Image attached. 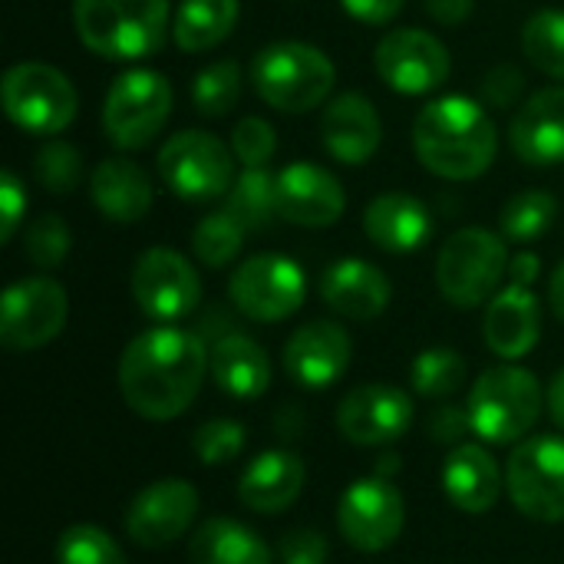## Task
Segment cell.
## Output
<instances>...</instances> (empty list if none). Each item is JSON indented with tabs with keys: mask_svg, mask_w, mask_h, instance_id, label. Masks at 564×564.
<instances>
[{
	"mask_svg": "<svg viewBox=\"0 0 564 564\" xmlns=\"http://www.w3.org/2000/svg\"><path fill=\"white\" fill-rule=\"evenodd\" d=\"M208 373V340L175 324H155L142 330L119 357L122 400L149 423H169L182 416L198 400Z\"/></svg>",
	"mask_w": 564,
	"mask_h": 564,
	"instance_id": "cell-1",
	"label": "cell"
},
{
	"mask_svg": "<svg viewBox=\"0 0 564 564\" xmlns=\"http://www.w3.org/2000/svg\"><path fill=\"white\" fill-rule=\"evenodd\" d=\"M413 149L423 169L449 182L489 172L499 152V129L486 106L469 96H440L413 119Z\"/></svg>",
	"mask_w": 564,
	"mask_h": 564,
	"instance_id": "cell-2",
	"label": "cell"
},
{
	"mask_svg": "<svg viewBox=\"0 0 564 564\" xmlns=\"http://www.w3.org/2000/svg\"><path fill=\"white\" fill-rule=\"evenodd\" d=\"M172 0H73L83 46L102 59H145L162 50Z\"/></svg>",
	"mask_w": 564,
	"mask_h": 564,
	"instance_id": "cell-3",
	"label": "cell"
},
{
	"mask_svg": "<svg viewBox=\"0 0 564 564\" xmlns=\"http://www.w3.org/2000/svg\"><path fill=\"white\" fill-rule=\"evenodd\" d=\"M473 433L489 446L522 443L545 410V390L539 377L519 364H499L479 373L466 397Z\"/></svg>",
	"mask_w": 564,
	"mask_h": 564,
	"instance_id": "cell-4",
	"label": "cell"
},
{
	"mask_svg": "<svg viewBox=\"0 0 564 564\" xmlns=\"http://www.w3.org/2000/svg\"><path fill=\"white\" fill-rule=\"evenodd\" d=\"M251 83L271 109L301 116L330 102L337 69L321 46L278 40L258 50L251 63Z\"/></svg>",
	"mask_w": 564,
	"mask_h": 564,
	"instance_id": "cell-5",
	"label": "cell"
},
{
	"mask_svg": "<svg viewBox=\"0 0 564 564\" xmlns=\"http://www.w3.org/2000/svg\"><path fill=\"white\" fill-rule=\"evenodd\" d=\"M509 261L512 258L502 235L476 225L459 228L440 248L436 288L459 311L482 307L499 294L502 278H509Z\"/></svg>",
	"mask_w": 564,
	"mask_h": 564,
	"instance_id": "cell-6",
	"label": "cell"
},
{
	"mask_svg": "<svg viewBox=\"0 0 564 564\" xmlns=\"http://www.w3.org/2000/svg\"><path fill=\"white\" fill-rule=\"evenodd\" d=\"M7 119L30 135L66 132L79 112V96L69 76L50 63H17L0 83Z\"/></svg>",
	"mask_w": 564,
	"mask_h": 564,
	"instance_id": "cell-7",
	"label": "cell"
},
{
	"mask_svg": "<svg viewBox=\"0 0 564 564\" xmlns=\"http://www.w3.org/2000/svg\"><path fill=\"white\" fill-rule=\"evenodd\" d=\"M172 83L155 69L119 73L102 99V132L116 149H145L172 116Z\"/></svg>",
	"mask_w": 564,
	"mask_h": 564,
	"instance_id": "cell-8",
	"label": "cell"
},
{
	"mask_svg": "<svg viewBox=\"0 0 564 564\" xmlns=\"http://www.w3.org/2000/svg\"><path fill=\"white\" fill-rule=\"evenodd\" d=\"M159 178L182 202H212L235 185V152L212 132L182 129L159 149Z\"/></svg>",
	"mask_w": 564,
	"mask_h": 564,
	"instance_id": "cell-9",
	"label": "cell"
},
{
	"mask_svg": "<svg viewBox=\"0 0 564 564\" xmlns=\"http://www.w3.org/2000/svg\"><path fill=\"white\" fill-rule=\"evenodd\" d=\"M506 492L512 506L532 519L564 522V436H525L506 463Z\"/></svg>",
	"mask_w": 564,
	"mask_h": 564,
	"instance_id": "cell-10",
	"label": "cell"
},
{
	"mask_svg": "<svg viewBox=\"0 0 564 564\" xmlns=\"http://www.w3.org/2000/svg\"><path fill=\"white\" fill-rule=\"evenodd\" d=\"M228 297L238 314L258 324H281L307 301V274L294 258L254 254L241 261L228 278Z\"/></svg>",
	"mask_w": 564,
	"mask_h": 564,
	"instance_id": "cell-11",
	"label": "cell"
},
{
	"mask_svg": "<svg viewBox=\"0 0 564 564\" xmlns=\"http://www.w3.org/2000/svg\"><path fill=\"white\" fill-rule=\"evenodd\" d=\"M403 522L406 502L400 489L377 473L354 479L337 499V529L354 552H387L403 535Z\"/></svg>",
	"mask_w": 564,
	"mask_h": 564,
	"instance_id": "cell-12",
	"label": "cell"
},
{
	"mask_svg": "<svg viewBox=\"0 0 564 564\" xmlns=\"http://www.w3.org/2000/svg\"><path fill=\"white\" fill-rule=\"evenodd\" d=\"M69 301L53 278H20L0 297V344L13 354L53 344L66 327Z\"/></svg>",
	"mask_w": 564,
	"mask_h": 564,
	"instance_id": "cell-13",
	"label": "cell"
},
{
	"mask_svg": "<svg viewBox=\"0 0 564 564\" xmlns=\"http://www.w3.org/2000/svg\"><path fill=\"white\" fill-rule=\"evenodd\" d=\"M132 301L155 324H175L202 304V278L175 248H149L132 264Z\"/></svg>",
	"mask_w": 564,
	"mask_h": 564,
	"instance_id": "cell-14",
	"label": "cell"
},
{
	"mask_svg": "<svg viewBox=\"0 0 564 564\" xmlns=\"http://www.w3.org/2000/svg\"><path fill=\"white\" fill-rule=\"evenodd\" d=\"M373 66L390 89L403 96H423L449 79L453 56L436 33L420 26H400L377 43Z\"/></svg>",
	"mask_w": 564,
	"mask_h": 564,
	"instance_id": "cell-15",
	"label": "cell"
},
{
	"mask_svg": "<svg viewBox=\"0 0 564 564\" xmlns=\"http://www.w3.org/2000/svg\"><path fill=\"white\" fill-rule=\"evenodd\" d=\"M416 420L413 397L393 383H360L337 403V433L354 446H390Z\"/></svg>",
	"mask_w": 564,
	"mask_h": 564,
	"instance_id": "cell-16",
	"label": "cell"
},
{
	"mask_svg": "<svg viewBox=\"0 0 564 564\" xmlns=\"http://www.w3.org/2000/svg\"><path fill=\"white\" fill-rule=\"evenodd\" d=\"M198 516V492L188 479H159L142 486L126 506V535L132 545L155 552L175 545Z\"/></svg>",
	"mask_w": 564,
	"mask_h": 564,
	"instance_id": "cell-17",
	"label": "cell"
},
{
	"mask_svg": "<svg viewBox=\"0 0 564 564\" xmlns=\"http://www.w3.org/2000/svg\"><path fill=\"white\" fill-rule=\"evenodd\" d=\"M354 357V340L337 321H307L284 344V373L304 390H330Z\"/></svg>",
	"mask_w": 564,
	"mask_h": 564,
	"instance_id": "cell-18",
	"label": "cell"
},
{
	"mask_svg": "<svg viewBox=\"0 0 564 564\" xmlns=\"http://www.w3.org/2000/svg\"><path fill=\"white\" fill-rule=\"evenodd\" d=\"M347 195L334 172L314 162H291L278 172V212L301 228H330L344 218Z\"/></svg>",
	"mask_w": 564,
	"mask_h": 564,
	"instance_id": "cell-19",
	"label": "cell"
},
{
	"mask_svg": "<svg viewBox=\"0 0 564 564\" xmlns=\"http://www.w3.org/2000/svg\"><path fill=\"white\" fill-rule=\"evenodd\" d=\"M324 149L340 165H364L383 142V119L364 93H340L321 112Z\"/></svg>",
	"mask_w": 564,
	"mask_h": 564,
	"instance_id": "cell-20",
	"label": "cell"
},
{
	"mask_svg": "<svg viewBox=\"0 0 564 564\" xmlns=\"http://www.w3.org/2000/svg\"><path fill=\"white\" fill-rule=\"evenodd\" d=\"M486 347L502 360L529 357L542 340V304L532 288L506 284L489 304L482 317Z\"/></svg>",
	"mask_w": 564,
	"mask_h": 564,
	"instance_id": "cell-21",
	"label": "cell"
},
{
	"mask_svg": "<svg viewBox=\"0 0 564 564\" xmlns=\"http://www.w3.org/2000/svg\"><path fill=\"white\" fill-rule=\"evenodd\" d=\"M512 152L535 169L564 162V86H545L529 96L509 122Z\"/></svg>",
	"mask_w": 564,
	"mask_h": 564,
	"instance_id": "cell-22",
	"label": "cell"
},
{
	"mask_svg": "<svg viewBox=\"0 0 564 564\" xmlns=\"http://www.w3.org/2000/svg\"><path fill=\"white\" fill-rule=\"evenodd\" d=\"M321 301L347 321H377L393 301V284L364 258H337L321 274Z\"/></svg>",
	"mask_w": 564,
	"mask_h": 564,
	"instance_id": "cell-23",
	"label": "cell"
},
{
	"mask_svg": "<svg viewBox=\"0 0 564 564\" xmlns=\"http://www.w3.org/2000/svg\"><path fill=\"white\" fill-rule=\"evenodd\" d=\"M307 482V466L291 449H264L258 453L238 476V502L258 516L288 512Z\"/></svg>",
	"mask_w": 564,
	"mask_h": 564,
	"instance_id": "cell-24",
	"label": "cell"
},
{
	"mask_svg": "<svg viewBox=\"0 0 564 564\" xmlns=\"http://www.w3.org/2000/svg\"><path fill=\"white\" fill-rule=\"evenodd\" d=\"M443 492L466 516H486L502 496V469L479 443H459L443 463Z\"/></svg>",
	"mask_w": 564,
	"mask_h": 564,
	"instance_id": "cell-25",
	"label": "cell"
},
{
	"mask_svg": "<svg viewBox=\"0 0 564 564\" xmlns=\"http://www.w3.org/2000/svg\"><path fill=\"white\" fill-rule=\"evenodd\" d=\"M364 231L380 251L410 254L430 241L433 215L410 192H383L364 208Z\"/></svg>",
	"mask_w": 564,
	"mask_h": 564,
	"instance_id": "cell-26",
	"label": "cell"
},
{
	"mask_svg": "<svg viewBox=\"0 0 564 564\" xmlns=\"http://www.w3.org/2000/svg\"><path fill=\"white\" fill-rule=\"evenodd\" d=\"M89 198L102 218L119 221V225H132V221H142L149 215L155 188H152V178L145 175V169L139 162H132L126 155H112L93 169Z\"/></svg>",
	"mask_w": 564,
	"mask_h": 564,
	"instance_id": "cell-27",
	"label": "cell"
},
{
	"mask_svg": "<svg viewBox=\"0 0 564 564\" xmlns=\"http://www.w3.org/2000/svg\"><path fill=\"white\" fill-rule=\"evenodd\" d=\"M212 380L231 400H258L271 387V360L268 350L241 334L228 330L212 344Z\"/></svg>",
	"mask_w": 564,
	"mask_h": 564,
	"instance_id": "cell-28",
	"label": "cell"
},
{
	"mask_svg": "<svg viewBox=\"0 0 564 564\" xmlns=\"http://www.w3.org/2000/svg\"><path fill=\"white\" fill-rule=\"evenodd\" d=\"M188 562L192 564H271V549L264 539L228 516L205 519L188 539Z\"/></svg>",
	"mask_w": 564,
	"mask_h": 564,
	"instance_id": "cell-29",
	"label": "cell"
},
{
	"mask_svg": "<svg viewBox=\"0 0 564 564\" xmlns=\"http://www.w3.org/2000/svg\"><path fill=\"white\" fill-rule=\"evenodd\" d=\"M238 20V0H178L172 17V40L182 53H205L225 43Z\"/></svg>",
	"mask_w": 564,
	"mask_h": 564,
	"instance_id": "cell-30",
	"label": "cell"
},
{
	"mask_svg": "<svg viewBox=\"0 0 564 564\" xmlns=\"http://www.w3.org/2000/svg\"><path fill=\"white\" fill-rule=\"evenodd\" d=\"M225 208L248 228L264 231L281 218L278 212V175L268 169H245L225 195Z\"/></svg>",
	"mask_w": 564,
	"mask_h": 564,
	"instance_id": "cell-31",
	"label": "cell"
},
{
	"mask_svg": "<svg viewBox=\"0 0 564 564\" xmlns=\"http://www.w3.org/2000/svg\"><path fill=\"white\" fill-rule=\"evenodd\" d=\"M558 215V198L545 188H525L512 195L499 212V235L512 245H532L549 235Z\"/></svg>",
	"mask_w": 564,
	"mask_h": 564,
	"instance_id": "cell-32",
	"label": "cell"
},
{
	"mask_svg": "<svg viewBox=\"0 0 564 564\" xmlns=\"http://www.w3.org/2000/svg\"><path fill=\"white\" fill-rule=\"evenodd\" d=\"M245 235H248V228L228 208H218V212H208L195 225V231H192V251H195V258L205 268L221 271V268H228L241 254Z\"/></svg>",
	"mask_w": 564,
	"mask_h": 564,
	"instance_id": "cell-33",
	"label": "cell"
},
{
	"mask_svg": "<svg viewBox=\"0 0 564 564\" xmlns=\"http://www.w3.org/2000/svg\"><path fill=\"white\" fill-rule=\"evenodd\" d=\"M466 373H469V367L459 350L430 347V350L416 354V360L410 367V383H413V393H420L426 400H446L463 390Z\"/></svg>",
	"mask_w": 564,
	"mask_h": 564,
	"instance_id": "cell-34",
	"label": "cell"
},
{
	"mask_svg": "<svg viewBox=\"0 0 564 564\" xmlns=\"http://www.w3.org/2000/svg\"><path fill=\"white\" fill-rule=\"evenodd\" d=\"M245 89V76L238 59H215L205 69H198L195 83H192V106L202 116H228Z\"/></svg>",
	"mask_w": 564,
	"mask_h": 564,
	"instance_id": "cell-35",
	"label": "cell"
},
{
	"mask_svg": "<svg viewBox=\"0 0 564 564\" xmlns=\"http://www.w3.org/2000/svg\"><path fill=\"white\" fill-rule=\"evenodd\" d=\"M522 53L539 73L564 79V10H539L525 20Z\"/></svg>",
	"mask_w": 564,
	"mask_h": 564,
	"instance_id": "cell-36",
	"label": "cell"
},
{
	"mask_svg": "<svg viewBox=\"0 0 564 564\" xmlns=\"http://www.w3.org/2000/svg\"><path fill=\"white\" fill-rule=\"evenodd\" d=\"M53 564H129L119 542L99 525H69L53 549Z\"/></svg>",
	"mask_w": 564,
	"mask_h": 564,
	"instance_id": "cell-37",
	"label": "cell"
},
{
	"mask_svg": "<svg viewBox=\"0 0 564 564\" xmlns=\"http://www.w3.org/2000/svg\"><path fill=\"white\" fill-rule=\"evenodd\" d=\"M69 248H73L69 225L53 212L33 218L23 235V251L33 261V268H40V271H56L66 261Z\"/></svg>",
	"mask_w": 564,
	"mask_h": 564,
	"instance_id": "cell-38",
	"label": "cell"
},
{
	"mask_svg": "<svg viewBox=\"0 0 564 564\" xmlns=\"http://www.w3.org/2000/svg\"><path fill=\"white\" fill-rule=\"evenodd\" d=\"M245 443H248V430L238 420H228V416L205 420L192 433V449H195V456H198L202 466L235 463L245 453Z\"/></svg>",
	"mask_w": 564,
	"mask_h": 564,
	"instance_id": "cell-39",
	"label": "cell"
},
{
	"mask_svg": "<svg viewBox=\"0 0 564 564\" xmlns=\"http://www.w3.org/2000/svg\"><path fill=\"white\" fill-rule=\"evenodd\" d=\"M33 172H36V182L53 192V195H69L79 178H83V152L73 145V142H63V139H50L40 152H36V162H33Z\"/></svg>",
	"mask_w": 564,
	"mask_h": 564,
	"instance_id": "cell-40",
	"label": "cell"
},
{
	"mask_svg": "<svg viewBox=\"0 0 564 564\" xmlns=\"http://www.w3.org/2000/svg\"><path fill=\"white\" fill-rule=\"evenodd\" d=\"M231 152L245 169H268L278 152V132L261 116H245L231 129Z\"/></svg>",
	"mask_w": 564,
	"mask_h": 564,
	"instance_id": "cell-41",
	"label": "cell"
},
{
	"mask_svg": "<svg viewBox=\"0 0 564 564\" xmlns=\"http://www.w3.org/2000/svg\"><path fill=\"white\" fill-rule=\"evenodd\" d=\"M330 542L324 532L314 529H294L278 542V562L281 564H327Z\"/></svg>",
	"mask_w": 564,
	"mask_h": 564,
	"instance_id": "cell-42",
	"label": "cell"
},
{
	"mask_svg": "<svg viewBox=\"0 0 564 564\" xmlns=\"http://www.w3.org/2000/svg\"><path fill=\"white\" fill-rule=\"evenodd\" d=\"M522 93H525V76L512 63H499V66H492L482 76V99H486V106L512 109V106H519Z\"/></svg>",
	"mask_w": 564,
	"mask_h": 564,
	"instance_id": "cell-43",
	"label": "cell"
},
{
	"mask_svg": "<svg viewBox=\"0 0 564 564\" xmlns=\"http://www.w3.org/2000/svg\"><path fill=\"white\" fill-rule=\"evenodd\" d=\"M26 188L23 182L17 178V172H3L0 175V241H13L20 221H23V212H26Z\"/></svg>",
	"mask_w": 564,
	"mask_h": 564,
	"instance_id": "cell-44",
	"label": "cell"
},
{
	"mask_svg": "<svg viewBox=\"0 0 564 564\" xmlns=\"http://www.w3.org/2000/svg\"><path fill=\"white\" fill-rule=\"evenodd\" d=\"M466 433H473V423H469V410L459 406V403H443L433 410L430 416V436L433 443L440 446H459L466 440Z\"/></svg>",
	"mask_w": 564,
	"mask_h": 564,
	"instance_id": "cell-45",
	"label": "cell"
},
{
	"mask_svg": "<svg viewBox=\"0 0 564 564\" xmlns=\"http://www.w3.org/2000/svg\"><path fill=\"white\" fill-rule=\"evenodd\" d=\"M403 3L406 0H340V7L367 26H383V23L397 20Z\"/></svg>",
	"mask_w": 564,
	"mask_h": 564,
	"instance_id": "cell-46",
	"label": "cell"
},
{
	"mask_svg": "<svg viewBox=\"0 0 564 564\" xmlns=\"http://www.w3.org/2000/svg\"><path fill=\"white\" fill-rule=\"evenodd\" d=\"M476 10V0H426V13L440 26H463Z\"/></svg>",
	"mask_w": 564,
	"mask_h": 564,
	"instance_id": "cell-47",
	"label": "cell"
},
{
	"mask_svg": "<svg viewBox=\"0 0 564 564\" xmlns=\"http://www.w3.org/2000/svg\"><path fill=\"white\" fill-rule=\"evenodd\" d=\"M542 274V258L535 251H519L512 261H509V284H522V288H532Z\"/></svg>",
	"mask_w": 564,
	"mask_h": 564,
	"instance_id": "cell-48",
	"label": "cell"
},
{
	"mask_svg": "<svg viewBox=\"0 0 564 564\" xmlns=\"http://www.w3.org/2000/svg\"><path fill=\"white\" fill-rule=\"evenodd\" d=\"M545 410H549L552 423L564 433V367L552 377V383L545 390Z\"/></svg>",
	"mask_w": 564,
	"mask_h": 564,
	"instance_id": "cell-49",
	"label": "cell"
},
{
	"mask_svg": "<svg viewBox=\"0 0 564 564\" xmlns=\"http://www.w3.org/2000/svg\"><path fill=\"white\" fill-rule=\"evenodd\" d=\"M549 304H552L555 317L564 324V261L552 271V281H549Z\"/></svg>",
	"mask_w": 564,
	"mask_h": 564,
	"instance_id": "cell-50",
	"label": "cell"
},
{
	"mask_svg": "<svg viewBox=\"0 0 564 564\" xmlns=\"http://www.w3.org/2000/svg\"><path fill=\"white\" fill-rule=\"evenodd\" d=\"M397 469H400V456H383L380 466H377V476L390 479V473H397Z\"/></svg>",
	"mask_w": 564,
	"mask_h": 564,
	"instance_id": "cell-51",
	"label": "cell"
}]
</instances>
